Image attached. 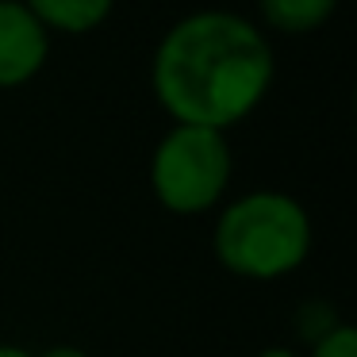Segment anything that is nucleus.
Instances as JSON below:
<instances>
[{"mask_svg":"<svg viewBox=\"0 0 357 357\" xmlns=\"http://www.w3.org/2000/svg\"><path fill=\"white\" fill-rule=\"evenodd\" d=\"M277 77L269 35L257 20L231 8L181 16L150 58L154 100L173 123L231 131L250 119Z\"/></svg>","mask_w":357,"mask_h":357,"instance_id":"nucleus-1","label":"nucleus"},{"mask_svg":"<svg viewBox=\"0 0 357 357\" xmlns=\"http://www.w3.org/2000/svg\"><path fill=\"white\" fill-rule=\"evenodd\" d=\"M311 215L292 192L254 188L219 204L211 227V254L231 277L284 280L311 254Z\"/></svg>","mask_w":357,"mask_h":357,"instance_id":"nucleus-2","label":"nucleus"},{"mask_svg":"<svg viewBox=\"0 0 357 357\" xmlns=\"http://www.w3.org/2000/svg\"><path fill=\"white\" fill-rule=\"evenodd\" d=\"M234 177V150L227 131L173 123L150 154V188L169 215H208L227 200Z\"/></svg>","mask_w":357,"mask_h":357,"instance_id":"nucleus-3","label":"nucleus"},{"mask_svg":"<svg viewBox=\"0 0 357 357\" xmlns=\"http://www.w3.org/2000/svg\"><path fill=\"white\" fill-rule=\"evenodd\" d=\"M50 62V35L20 0H0V93L24 89Z\"/></svg>","mask_w":357,"mask_h":357,"instance_id":"nucleus-4","label":"nucleus"},{"mask_svg":"<svg viewBox=\"0 0 357 357\" xmlns=\"http://www.w3.org/2000/svg\"><path fill=\"white\" fill-rule=\"evenodd\" d=\"M47 35H89L112 20L116 0H20Z\"/></svg>","mask_w":357,"mask_h":357,"instance_id":"nucleus-5","label":"nucleus"},{"mask_svg":"<svg viewBox=\"0 0 357 357\" xmlns=\"http://www.w3.org/2000/svg\"><path fill=\"white\" fill-rule=\"evenodd\" d=\"M338 0H257V27L280 35H311L331 24Z\"/></svg>","mask_w":357,"mask_h":357,"instance_id":"nucleus-6","label":"nucleus"},{"mask_svg":"<svg viewBox=\"0 0 357 357\" xmlns=\"http://www.w3.org/2000/svg\"><path fill=\"white\" fill-rule=\"evenodd\" d=\"M338 323H342L338 311H334L326 300H307V303H300V307H296V315H292L296 334H300L307 346H315V342L323 338V334H331Z\"/></svg>","mask_w":357,"mask_h":357,"instance_id":"nucleus-7","label":"nucleus"},{"mask_svg":"<svg viewBox=\"0 0 357 357\" xmlns=\"http://www.w3.org/2000/svg\"><path fill=\"white\" fill-rule=\"evenodd\" d=\"M307 357H357V331L349 323H338L315 346H307Z\"/></svg>","mask_w":357,"mask_h":357,"instance_id":"nucleus-8","label":"nucleus"},{"mask_svg":"<svg viewBox=\"0 0 357 357\" xmlns=\"http://www.w3.org/2000/svg\"><path fill=\"white\" fill-rule=\"evenodd\" d=\"M35 357H89V354L81 346H66L62 342V346H50V349H43V354H35Z\"/></svg>","mask_w":357,"mask_h":357,"instance_id":"nucleus-9","label":"nucleus"},{"mask_svg":"<svg viewBox=\"0 0 357 357\" xmlns=\"http://www.w3.org/2000/svg\"><path fill=\"white\" fill-rule=\"evenodd\" d=\"M254 357H303V354H296L292 346H265V349H257Z\"/></svg>","mask_w":357,"mask_h":357,"instance_id":"nucleus-10","label":"nucleus"},{"mask_svg":"<svg viewBox=\"0 0 357 357\" xmlns=\"http://www.w3.org/2000/svg\"><path fill=\"white\" fill-rule=\"evenodd\" d=\"M0 357H35L31 349H24V346H8V342H0Z\"/></svg>","mask_w":357,"mask_h":357,"instance_id":"nucleus-11","label":"nucleus"}]
</instances>
